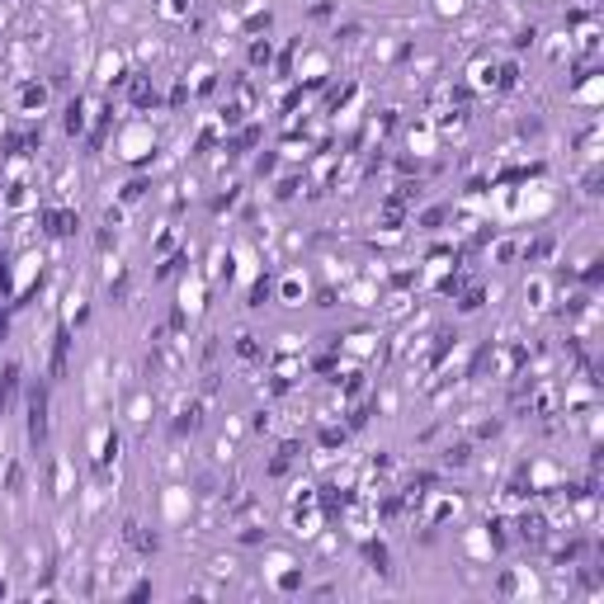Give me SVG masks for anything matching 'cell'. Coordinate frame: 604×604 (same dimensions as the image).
I'll return each mask as SVG.
<instances>
[{
    "instance_id": "3957f363",
    "label": "cell",
    "mask_w": 604,
    "mask_h": 604,
    "mask_svg": "<svg viewBox=\"0 0 604 604\" xmlns=\"http://www.w3.org/2000/svg\"><path fill=\"white\" fill-rule=\"evenodd\" d=\"M66 359H71V326H61V331L52 335V359H47V373H52V378H61V373H66Z\"/></svg>"
},
{
    "instance_id": "8992f818",
    "label": "cell",
    "mask_w": 604,
    "mask_h": 604,
    "mask_svg": "<svg viewBox=\"0 0 604 604\" xmlns=\"http://www.w3.org/2000/svg\"><path fill=\"white\" fill-rule=\"evenodd\" d=\"M364 557H369V566L378 571V576H392V557L383 543H364Z\"/></svg>"
},
{
    "instance_id": "277c9868",
    "label": "cell",
    "mask_w": 604,
    "mask_h": 604,
    "mask_svg": "<svg viewBox=\"0 0 604 604\" xmlns=\"http://www.w3.org/2000/svg\"><path fill=\"white\" fill-rule=\"evenodd\" d=\"M123 538H128V543H133L142 557H152V552L161 547V538H156V533H147V529L137 524V520H128V524H123Z\"/></svg>"
},
{
    "instance_id": "9c48e42d",
    "label": "cell",
    "mask_w": 604,
    "mask_h": 604,
    "mask_svg": "<svg viewBox=\"0 0 604 604\" xmlns=\"http://www.w3.org/2000/svg\"><path fill=\"white\" fill-rule=\"evenodd\" d=\"M270 57H274L270 43H251V66H270Z\"/></svg>"
},
{
    "instance_id": "5bb4252c",
    "label": "cell",
    "mask_w": 604,
    "mask_h": 604,
    "mask_svg": "<svg viewBox=\"0 0 604 604\" xmlns=\"http://www.w3.org/2000/svg\"><path fill=\"white\" fill-rule=\"evenodd\" d=\"M5 595H10V585H5V576H0V600H5Z\"/></svg>"
},
{
    "instance_id": "ba28073f",
    "label": "cell",
    "mask_w": 604,
    "mask_h": 604,
    "mask_svg": "<svg viewBox=\"0 0 604 604\" xmlns=\"http://www.w3.org/2000/svg\"><path fill=\"white\" fill-rule=\"evenodd\" d=\"M236 359H246V364H255V359H260V345H255V335H236Z\"/></svg>"
},
{
    "instance_id": "5b68a950",
    "label": "cell",
    "mask_w": 604,
    "mask_h": 604,
    "mask_svg": "<svg viewBox=\"0 0 604 604\" xmlns=\"http://www.w3.org/2000/svg\"><path fill=\"white\" fill-rule=\"evenodd\" d=\"M198 425H203V402H189V406L179 411V420H175V434H194Z\"/></svg>"
},
{
    "instance_id": "52a82bcc",
    "label": "cell",
    "mask_w": 604,
    "mask_h": 604,
    "mask_svg": "<svg viewBox=\"0 0 604 604\" xmlns=\"http://www.w3.org/2000/svg\"><path fill=\"white\" fill-rule=\"evenodd\" d=\"M61 123H66V133L76 137L80 128H85V99H71V104H66V118H61Z\"/></svg>"
},
{
    "instance_id": "4fadbf2b",
    "label": "cell",
    "mask_w": 604,
    "mask_h": 604,
    "mask_svg": "<svg viewBox=\"0 0 604 604\" xmlns=\"http://www.w3.org/2000/svg\"><path fill=\"white\" fill-rule=\"evenodd\" d=\"M444 463H458V468H463V463H468V444H458V448H448V453H444Z\"/></svg>"
},
{
    "instance_id": "7a4b0ae2",
    "label": "cell",
    "mask_w": 604,
    "mask_h": 604,
    "mask_svg": "<svg viewBox=\"0 0 604 604\" xmlns=\"http://www.w3.org/2000/svg\"><path fill=\"white\" fill-rule=\"evenodd\" d=\"M43 227H47V236H71L80 227V217L76 213H66V208H43Z\"/></svg>"
},
{
    "instance_id": "30bf717a",
    "label": "cell",
    "mask_w": 604,
    "mask_h": 604,
    "mask_svg": "<svg viewBox=\"0 0 604 604\" xmlns=\"http://www.w3.org/2000/svg\"><path fill=\"white\" fill-rule=\"evenodd\" d=\"M547 255H552V241L543 236V241H533V246L524 251V260H547Z\"/></svg>"
},
{
    "instance_id": "8fae6325",
    "label": "cell",
    "mask_w": 604,
    "mask_h": 604,
    "mask_svg": "<svg viewBox=\"0 0 604 604\" xmlns=\"http://www.w3.org/2000/svg\"><path fill=\"white\" fill-rule=\"evenodd\" d=\"M43 99H47L43 85H29V90H24V104H29V109H43Z\"/></svg>"
},
{
    "instance_id": "6da1fadb",
    "label": "cell",
    "mask_w": 604,
    "mask_h": 604,
    "mask_svg": "<svg viewBox=\"0 0 604 604\" xmlns=\"http://www.w3.org/2000/svg\"><path fill=\"white\" fill-rule=\"evenodd\" d=\"M24 406H29V444H47V383H29Z\"/></svg>"
},
{
    "instance_id": "7c38bea8",
    "label": "cell",
    "mask_w": 604,
    "mask_h": 604,
    "mask_svg": "<svg viewBox=\"0 0 604 604\" xmlns=\"http://www.w3.org/2000/svg\"><path fill=\"white\" fill-rule=\"evenodd\" d=\"M147 194V179H133V184H128V189H123V203H137V198Z\"/></svg>"
}]
</instances>
